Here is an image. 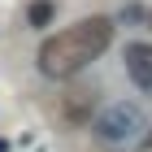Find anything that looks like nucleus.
<instances>
[{"label":"nucleus","mask_w":152,"mask_h":152,"mask_svg":"<svg viewBox=\"0 0 152 152\" xmlns=\"http://www.w3.org/2000/svg\"><path fill=\"white\" fill-rule=\"evenodd\" d=\"M109 44H113V22L109 18H83V22L65 26L39 44V70L48 78H70L83 65H91Z\"/></svg>","instance_id":"1"},{"label":"nucleus","mask_w":152,"mask_h":152,"mask_svg":"<svg viewBox=\"0 0 152 152\" xmlns=\"http://www.w3.org/2000/svg\"><path fill=\"white\" fill-rule=\"evenodd\" d=\"M143 130H148V113H143L135 100H113L96 113L91 122V135L109 148H126V143H139Z\"/></svg>","instance_id":"2"},{"label":"nucleus","mask_w":152,"mask_h":152,"mask_svg":"<svg viewBox=\"0 0 152 152\" xmlns=\"http://www.w3.org/2000/svg\"><path fill=\"white\" fill-rule=\"evenodd\" d=\"M126 74L139 91L152 96V44H126Z\"/></svg>","instance_id":"3"},{"label":"nucleus","mask_w":152,"mask_h":152,"mask_svg":"<svg viewBox=\"0 0 152 152\" xmlns=\"http://www.w3.org/2000/svg\"><path fill=\"white\" fill-rule=\"evenodd\" d=\"M26 18H31V26H48V22H52V4H48V0H35Z\"/></svg>","instance_id":"4"},{"label":"nucleus","mask_w":152,"mask_h":152,"mask_svg":"<svg viewBox=\"0 0 152 152\" xmlns=\"http://www.w3.org/2000/svg\"><path fill=\"white\" fill-rule=\"evenodd\" d=\"M148 143H152V135H148Z\"/></svg>","instance_id":"5"}]
</instances>
